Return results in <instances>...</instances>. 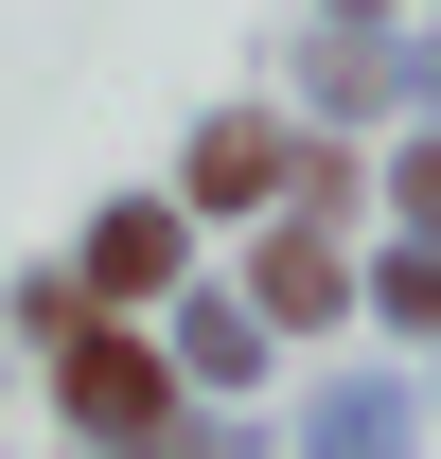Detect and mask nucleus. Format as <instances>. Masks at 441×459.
<instances>
[{
	"label": "nucleus",
	"instance_id": "nucleus-1",
	"mask_svg": "<svg viewBox=\"0 0 441 459\" xmlns=\"http://www.w3.org/2000/svg\"><path fill=\"white\" fill-rule=\"evenodd\" d=\"M71 424L142 442V424H160V353H142V336H71Z\"/></svg>",
	"mask_w": 441,
	"mask_h": 459
},
{
	"label": "nucleus",
	"instance_id": "nucleus-2",
	"mask_svg": "<svg viewBox=\"0 0 441 459\" xmlns=\"http://www.w3.org/2000/svg\"><path fill=\"white\" fill-rule=\"evenodd\" d=\"M282 177H300V160H282V124H212V142H195V212H265Z\"/></svg>",
	"mask_w": 441,
	"mask_h": 459
},
{
	"label": "nucleus",
	"instance_id": "nucleus-3",
	"mask_svg": "<svg viewBox=\"0 0 441 459\" xmlns=\"http://www.w3.org/2000/svg\"><path fill=\"white\" fill-rule=\"evenodd\" d=\"M335 300H353V265H335L318 230H282L265 247V318H335Z\"/></svg>",
	"mask_w": 441,
	"mask_h": 459
},
{
	"label": "nucleus",
	"instance_id": "nucleus-4",
	"mask_svg": "<svg viewBox=\"0 0 441 459\" xmlns=\"http://www.w3.org/2000/svg\"><path fill=\"white\" fill-rule=\"evenodd\" d=\"M177 265V212H107V300H142Z\"/></svg>",
	"mask_w": 441,
	"mask_h": 459
},
{
	"label": "nucleus",
	"instance_id": "nucleus-5",
	"mask_svg": "<svg viewBox=\"0 0 441 459\" xmlns=\"http://www.w3.org/2000/svg\"><path fill=\"white\" fill-rule=\"evenodd\" d=\"M406 212H424V230H441V142H424V160H406Z\"/></svg>",
	"mask_w": 441,
	"mask_h": 459
}]
</instances>
